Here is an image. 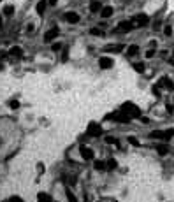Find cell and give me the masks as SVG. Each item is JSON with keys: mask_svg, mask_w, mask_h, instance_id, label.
<instances>
[{"mask_svg": "<svg viewBox=\"0 0 174 202\" xmlns=\"http://www.w3.org/2000/svg\"><path fill=\"white\" fill-rule=\"evenodd\" d=\"M167 151H169V148L165 146V144H158V146H157V153L158 155H167Z\"/></svg>", "mask_w": 174, "mask_h": 202, "instance_id": "18", "label": "cell"}, {"mask_svg": "<svg viewBox=\"0 0 174 202\" xmlns=\"http://www.w3.org/2000/svg\"><path fill=\"white\" fill-rule=\"evenodd\" d=\"M128 142H130V144H134V146H139V141L135 139V137H128Z\"/></svg>", "mask_w": 174, "mask_h": 202, "instance_id": "24", "label": "cell"}, {"mask_svg": "<svg viewBox=\"0 0 174 202\" xmlns=\"http://www.w3.org/2000/svg\"><path fill=\"white\" fill-rule=\"evenodd\" d=\"M90 34H91V35H95V37H102V35H104V32H102V28L93 27V28L90 30Z\"/></svg>", "mask_w": 174, "mask_h": 202, "instance_id": "19", "label": "cell"}, {"mask_svg": "<svg viewBox=\"0 0 174 202\" xmlns=\"http://www.w3.org/2000/svg\"><path fill=\"white\" fill-rule=\"evenodd\" d=\"M37 199H51V195H48V193H39Z\"/></svg>", "mask_w": 174, "mask_h": 202, "instance_id": "27", "label": "cell"}, {"mask_svg": "<svg viewBox=\"0 0 174 202\" xmlns=\"http://www.w3.org/2000/svg\"><path fill=\"white\" fill-rule=\"evenodd\" d=\"M46 7H48V2H46V0H41V2L37 4V7H35L37 14H39V16H44V13H46Z\"/></svg>", "mask_w": 174, "mask_h": 202, "instance_id": "9", "label": "cell"}, {"mask_svg": "<svg viewBox=\"0 0 174 202\" xmlns=\"http://www.w3.org/2000/svg\"><path fill=\"white\" fill-rule=\"evenodd\" d=\"M93 167L97 169V171H107V165H106V160H95L93 162Z\"/></svg>", "mask_w": 174, "mask_h": 202, "instance_id": "12", "label": "cell"}, {"mask_svg": "<svg viewBox=\"0 0 174 202\" xmlns=\"http://www.w3.org/2000/svg\"><path fill=\"white\" fill-rule=\"evenodd\" d=\"M79 153H81V160H86V162H91L93 160V156H95L93 149L88 148V146H81L79 148Z\"/></svg>", "mask_w": 174, "mask_h": 202, "instance_id": "2", "label": "cell"}, {"mask_svg": "<svg viewBox=\"0 0 174 202\" xmlns=\"http://www.w3.org/2000/svg\"><path fill=\"white\" fill-rule=\"evenodd\" d=\"M134 27H135V25H134L132 21H123V23H120L118 30H121V32H130Z\"/></svg>", "mask_w": 174, "mask_h": 202, "instance_id": "10", "label": "cell"}, {"mask_svg": "<svg viewBox=\"0 0 174 202\" xmlns=\"http://www.w3.org/2000/svg\"><path fill=\"white\" fill-rule=\"evenodd\" d=\"M121 111L125 112V114H128L130 118H139L141 116V111L139 107H135L134 104H130V102H127V104L121 105Z\"/></svg>", "mask_w": 174, "mask_h": 202, "instance_id": "1", "label": "cell"}, {"mask_svg": "<svg viewBox=\"0 0 174 202\" xmlns=\"http://www.w3.org/2000/svg\"><path fill=\"white\" fill-rule=\"evenodd\" d=\"M9 107H11V109H18V107H20V102H18V100H11Z\"/></svg>", "mask_w": 174, "mask_h": 202, "instance_id": "22", "label": "cell"}, {"mask_svg": "<svg viewBox=\"0 0 174 202\" xmlns=\"http://www.w3.org/2000/svg\"><path fill=\"white\" fill-rule=\"evenodd\" d=\"M132 23L135 27H146L148 23H150V18H148L146 14H137L135 18H132Z\"/></svg>", "mask_w": 174, "mask_h": 202, "instance_id": "3", "label": "cell"}, {"mask_svg": "<svg viewBox=\"0 0 174 202\" xmlns=\"http://www.w3.org/2000/svg\"><path fill=\"white\" fill-rule=\"evenodd\" d=\"M139 53V46L137 44H132V46H128V49H127V55L128 56H134Z\"/></svg>", "mask_w": 174, "mask_h": 202, "instance_id": "13", "label": "cell"}, {"mask_svg": "<svg viewBox=\"0 0 174 202\" xmlns=\"http://www.w3.org/2000/svg\"><path fill=\"white\" fill-rule=\"evenodd\" d=\"M63 18H65V21L70 23V25H76V23H79V20H81V16L77 13H72V11H70V13H65Z\"/></svg>", "mask_w": 174, "mask_h": 202, "instance_id": "4", "label": "cell"}, {"mask_svg": "<svg viewBox=\"0 0 174 202\" xmlns=\"http://www.w3.org/2000/svg\"><path fill=\"white\" fill-rule=\"evenodd\" d=\"M132 67H134V70H137V72H144V70H146V65L143 62H134Z\"/></svg>", "mask_w": 174, "mask_h": 202, "instance_id": "14", "label": "cell"}, {"mask_svg": "<svg viewBox=\"0 0 174 202\" xmlns=\"http://www.w3.org/2000/svg\"><path fill=\"white\" fill-rule=\"evenodd\" d=\"M113 65H114V62H113V58H109V56H100L98 58V67L100 69H111Z\"/></svg>", "mask_w": 174, "mask_h": 202, "instance_id": "5", "label": "cell"}, {"mask_svg": "<svg viewBox=\"0 0 174 202\" xmlns=\"http://www.w3.org/2000/svg\"><path fill=\"white\" fill-rule=\"evenodd\" d=\"M102 4H100V2H97V0H95V2H91L90 4V11L91 13H98V11H100V9H102Z\"/></svg>", "mask_w": 174, "mask_h": 202, "instance_id": "16", "label": "cell"}, {"mask_svg": "<svg viewBox=\"0 0 174 202\" xmlns=\"http://www.w3.org/2000/svg\"><path fill=\"white\" fill-rule=\"evenodd\" d=\"M56 2H58V0H48V6L55 7V6H56Z\"/></svg>", "mask_w": 174, "mask_h": 202, "instance_id": "28", "label": "cell"}, {"mask_svg": "<svg viewBox=\"0 0 174 202\" xmlns=\"http://www.w3.org/2000/svg\"><path fill=\"white\" fill-rule=\"evenodd\" d=\"M58 32H60V30H58L56 27H53L51 30H48V32H46V35H44V42H51L53 39H56Z\"/></svg>", "mask_w": 174, "mask_h": 202, "instance_id": "7", "label": "cell"}, {"mask_svg": "<svg viewBox=\"0 0 174 202\" xmlns=\"http://www.w3.org/2000/svg\"><path fill=\"white\" fill-rule=\"evenodd\" d=\"M123 48H125L123 44H111V46L106 48V51L107 53H120V51H123Z\"/></svg>", "mask_w": 174, "mask_h": 202, "instance_id": "11", "label": "cell"}, {"mask_svg": "<svg viewBox=\"0 0 174 202\" xmlns=\"http://www.w3.org/2000/svg\"><path fill=\"white\" fill-rule=\"evenodd\" d=\"M113 14H114V9H113L111 6H106V7H102V9H100V16H102L104 20H107V18H111Z\"/></svg>", "mask_w": 174, "mask_h": 202, "instance_id": "8", "label": "cell"}, {"mask_svg": "<svg viewBox=\"0 0 174 202\" xmlns=\"http://www.w3.org/2000/svg\"><path fill=\"white\" fill-rule=\"evenodd\" d=\"M151 56H155V49H148L146 51V58H151Z\"/></svg>", "mask_w": 174, "mask_h": 202, "instance_id": "26", "label": "cell"}, {"mask_svg": "<svg viewBox=\"0 0 174 202\" xmlns=\"http://www.w3.org/2000/svg\"><path fill=\"white\" fill-rule=\"evenodd\" d=\"M106 165H107V169H116L118 167V163L114 162V158H109V160L106 162Z\"/></svg>", "mask_w": 174, "mask_h": 202, "instance_id": "21", "label": "cell"}, {"mask_svg": "<svg viewBox=\"0 0 174 202\" xmlns=\"http://www.w3.org/2000/svg\"><path fill=\"white\" fill-rule=\"evenodd\" d=\"M164 34L167 35V37H169V35H172V28H171V27H165V28H164Z\"/></svg>", "mask_w": 174, "mask_h": 202, "instance_id": "25", "label": "cell"}, {"mask_svg": "<svg viewBox=\"0 0 174 202\" xmlns=\"http://www.w3.org/2000/svg\"><path fill=\"white\" fill-rule=\"evenodd\" d=\"M4 14H6V16H13L14 14V7L13 6H6L4 7Z\"/></svg>", "mask_w": 174, "mask_h": 202, "instance_id": "20", "label": "cell"}, {"mask_svg": "<svg viewBox=\"0 0 174 202\" xmlns=\"http://www.w3.org/2000/svg\"><path fill=\"white\" fill-rule=\"evenodd\" d=\"M60 48H62V44H60V42H55V44L51 46V51H60Z\"/></svg>", "mask_w": 174, "mask_h": 202, "instance_id": "23", "label": "cell"}, {"mask_svg": "<svg viewBox=\"0 0 174 202\" xmlns=\"http://www.w3.org/2000/svg\"><path fill=\"white\" fill-rule=\"evenodd\" d=\"M88 135H91V137H98V135H102V128H100V125H97V123H90V127H88Z\"/></svg>", "mask_w": 174, "mask_h": 202, "instance_id": "6", "label": "cell"}, {"mask_svg": "<svg viewBox=\"0 0 174 202\" xmlns=\"http://www.w3.org/2000/svg\"><path fill=\"white\" fill-rule=\"evenodd\" d=\"M160 84H164L167 90H174V83L171 81V79H169V77H164V79L160 81Z\"/></svg>", "mask_w": 174, "mask_h": 202, "instance_id": "15", "label": "cell"}, {"mask_svg": "<svg viewBox=\"0 0 174 202\" xmlns=\"http://www.w3.org/2000/svg\"><path fill=\"white\" fill-rule=\"evenodd\" d=\"M9 55L11 56H21L23 55V51H21V48H18V46H13L11 51H9Z\"/></svg>", "mask_w": 174, "mask_h": 202, "instance_id": "17", "label": "cell"}]
</instances>
